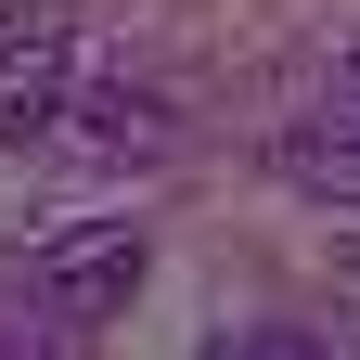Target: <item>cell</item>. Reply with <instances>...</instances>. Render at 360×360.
Returning <instances> with one entry per match:
<instances>
[{
	"instance_id": "6da1fadb",
	"label": "cell",
	"mask_w": 360,
	"mask_h": 360,
	"mask_svg": "<svg viewBox=\"0 0 360 360\" xmlns=\"http://www.w3.org/2000/svg\"><path fill=\"white\" fill-rule=\"evenodd\" d=\"M142 270H155V245L129 232V219H90V232H52L39 245V270H26V296L52 309V322H116L129 296H142Z\"/></svg>"
},
{
	"instance_id": "7a4b0ae2",
	"label": "cell",
	"mask_w": 360,
	"mask_h": 360,
	"mask_svg": "<svg viewBox=\"0 0 360 360\" xmlns=\"http://www.w3.org/2000/svg\"><path fill=\"white\" fill-rule=\"evenodd\" d=\"M77 116V52L65 26H13L0 39V142H39V129Z\"/></svg>"
},
{
	"instance_id": "3957f363",
	"label": "cell",
	"mask_w": 360,
	"mask_h": 360,
	"mask_svg": "<svg viewBox=\"0 0 360 360\" xmlns=\"http://www.w3.org/2000/svg\"><path fill=\"white\" fill-rule=\"evenodd\" d=\"M77 142H103V155H167V142H180V116L155 103V90H129V77H116V90H77Z\"/></svg>"
},
{
	"instance_id": "277c9868",
	"label": "cell",
	"mask_w": 360,
	"mask_h": 360,
	"mask_svg": "<svg viewBox=\"0 0 360 360\" xmlns=\"http://www.w3.org/2000/svg\"><path fill=\"white\" fill-rule=\"evenodd\" d=\"M283 167H296V180H335V193H360V129H296Z\"/></svg>"
},
{
	"instance_id": "5b68a950",
	"label": "cell",
	"mask_w": 360,
	"mask_h": 360,
	"mask_svg": "<svg viewBox=\"0 0 360 360\" xmlns=\"http://www.w3.org/2000/svg\"><path fill=\"white\" fill-rule=\"evenodd\" d=\"M232 360H335V335H309V322H257Z\"/></svg>"
},
{
	"instance_id": "8992f818",
	"label": "cell",
	"mask_w": 360,
	"mask_h": 360,
	"mask_svg": "<svg viewBox=\"0 0 360 360\" xmlns=\"http://www.w3.org/2000/svg\"><path fill=\"white\" fill-rule=\"evenodd\" d=\"M335 103H360V39H347V65H335Z\"/></svg>"
}]
</instances>
